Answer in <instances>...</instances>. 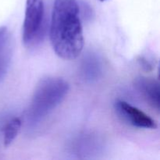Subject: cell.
<instances>
[{
  "instance_id": "cell-1",
  "label": "cell",
  "mask_w": 160,
  "mask_h": 160,
  "mask_svg": "<svg viewBox=\"0 0 160 160\" xmlns=\"http://www.w3.org/2000/svg\"><path fill=\"white\" fill-rule=\"evenodd\" d=\"M50 41L58 56L73 60L82 52L84 34L78 0H54Z\"/></svg>"
},
{
  "instance_id": "cell-2",
  "label": "cell",
  "mask_w": 160,
  "mask_h": 160,
  "mask_svg": "<svg viewBox=\"0 0 160 160\" xmlns=\"http://www.w3.org/2000/svg\"><path fill=\"white\" fill-rule=\"evenodd\" d=\"M69 84L61 78L48 77L36 85L28 111V118L37 123L49 115L65 98Z\"/></svg>"
},
{
  "instance_id": "cell-3",
  "label": "cell",
  "mask_w": 160,
  "mask_h": 160,
  "mask_svg": "<svg viewBox=\"0 0 160 160\" xmlns=\"http://www.w3.org/2000/svg\"><path fill=\"white\" fill-rule=\"evenodd\" d=\"M44 0H27L23 25V42L31 45L39 37L44 20Z\"/></svg>"
},
{
  "instance_id": "cell-4",
  "label": "cell",
  "mask_w": 160,
  "mask_h": 160,
  "mask_svg": "<svg viewBox=\"0 0 160 160\" xmlns=\"http://www.w3.org/2000/svg\"><path fill=\"white\" fill-rule=\"evenodd\" d=\"M116 106L123 118L134 127L143 129L157 128V123L152 117L127 102L120 100L116 103Z\"/></svg>"
},
{
  "instance_id": "cell-5",
  "label": "cell",
  "mask_w": 160,
  "mask_h": 160,
  "mask_svg": "<svg viewBox=\"0 0 160 160\" xmlns=\"http://www.w3.org/2000/svg\"><path fill=\"white\" fill-rule=\"evenodd\" d=\"M13 54L11 33L6 26L0 27V84L4 81L10 67Z\"/></svg>"
},
{
  "instance_id": "cell-6",
  "label": "cell",
  "mask_w": 160,
  "mask_h": 160,
  "mask_svg": "<svg viewBox=\"0 0 160 160\" xmlns=\"http://www.w3.org/2000/svg\"><path fill=\"white\" fill-rule=\"evenodd\" d=\"M135 86L147 101L157 111L159 110V84L154 78L139 77L135 80Z\"/></svg>"
},
{
  "instance_id": "cell-7",
  "label": "cell",
  "mask_w": 160,
  "mask_h": 160,
  "mask_svg": "<svg viewBox=\"0 0 160 160\" xmlns=\"http://www.w3.org/2000/svg\"><path fill=\"white\" fill-rule=\"evenodd\" d=\"M21 123V120L19 117H15L6 123L3 130L5 146H9L15 140L20 130Z\"/></svg>"
},
{
  "instance_id": "cell-8",
  "label": "cell",
  "mask_w": 160,
  "mask_h": 160,
  "mask_svg": "<svg viewBox=\"0 0 160 160\" xmlns=\"http://www.w3.org/2000/svg\"><path fill=\"white\" fill-rule=\"evenodd\" d=\"M88 60V62H84V73L88 76L90 79H93L99 73V62L95 56H89Z\"/></svg>"
},
{
  "instance_id": "cell-9",
  "label": "cell",
  "mask_w": 160,
  "mask_h": 160,
  "mask_svg": "<svg viewBox=\"0 0 160 160\" xmlns=\"http://www.w3.org/2000/svg\"><path fill=\"white\" fill-rule=\"evenodd\" d=\"M99 1H101V2H104V1H106V0H99Z\"/></svg>"
}]
</instances>
